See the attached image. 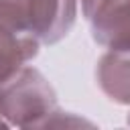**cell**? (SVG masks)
<instances>
[{"instance_id":"6da1fadb","label":"cell","mask_w":130,"mask_h":130,"mask_svg":"<svg viewBox=\"0 0 130 130\" xmlns=\"http://www.w3.org/2000/svg\"><path fill=\"white\" fill-rule=\"evenodd\" d=\"M77 6L79 0H0V22L41 45H55L73 28Z\"/></svg>"},{"instance_id":"7a4b0ae2","label":"cell","mask_w":130,"mask_h":130,"mask_svg":"<svg viewBox=\"0 0 130 130\" xmlns=\"http://www.w3.org/2000/svg\"><path fill=\"white\" fill-rule=\"evenodd\" d=\"M57 108V93L37 67H22L0 85V118L8 126L39 128Z\"/></svg>"},{"instance_id":"3957f363","label":"cell","mask_w":130,"mask_h":130,"mask_svg":"<svg viewBox=\"0 0 130 130\" xmlns=\"http://www.w3.org/2000/svg\"><path fill=\"white\" fill-rule=\"evenodd\" d=\"M79 4L100 47L130 53V0H79Z\"/></svg>"},{"instance_id":"277c9868","label":"cell","mask_w":130,"mask_h":130,"mask_svg":"<svg viewBox=\"0 0 130 130\" xmlns=\"http://www.w3.org/2000/svg\"><path fill=\"white\" fill-rule=\"evenodd\" d=\"M95 81L114 104H130V53L106 51L95 65Z\"/></svg>"},{"instance_id":"5b68a950","label":"cell","mask_w":130,"mask_h":130,"mask_svg":"<svg viewBox=\"0 0 130 130\" xmlns=\"http://www.w3.org/2000/svg\"><path fill=\"white\" fill-rule=\"evenodd\" d=\"M41 51V43L0 22V85L12 79Z\"/></svg>"},{"instance_id":"8992f818","label":"cell","mask_w":130,"mask_h":130,"mask_svg":"<svg viewBox=\"0 0 130 130\" xmlns=\"http://www.w3.org/2000/svg\"><path fill=\"white\" fill-rule=\"evenodd\" d=\"M61 126H93L89 120L85 118H79L77 114L73 112H63L59 108H55L43 122L39 128H61Z\"/></svg>"},{"instance_id":"52a82bcc","label":"cell","mask_w":130,"mask_h":130,"mask_svg":"<svg viewBox=\"0 0 130 130\" xmlns=\"http://www.w3.org/2000/svg\"><path fill=\"white\" fill-rule=\"evenodd\" d=\"M0 126H4V128H8V124H6V122H4L2 118H0Z\"/></svg>"},{"instance_id":"ba28073f","label":"cell","mask_w":130,"mask_h":130,"mask_svg":"<svg viewBox=\"0 0 130 130\" xmlns=\"http://www.w3.org/2000/svg\"><path fill=\"white\" fill-rule=\"evenodd\" d=\"M128 124H130V112H128Z\"/></svg>"}]
</instances>
